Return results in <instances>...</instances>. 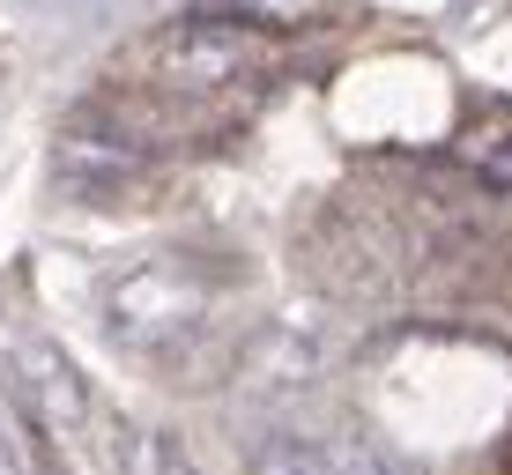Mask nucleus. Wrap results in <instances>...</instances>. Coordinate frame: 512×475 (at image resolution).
<instances>
[{
	"instance_id": "nucleus-4",
	"label": "nucleus",
	"mask_w": 512,
	"mask_h": 475,
	"mask_svg": "<svg viewBox=\"0 0 512 475\" xmlns=\"http://www.w3.org/2000/svg\"><path fill=\"white\" fill-rule=\"evenodd\" d=\"M320 357H327V342H320V327H297V320H275L268 334L253 342V357H245V372H253V386H305L312 372H320Z\"/></svg>"
},
{
	"instance_id": "nucleus-9",
	"label": "nucleus",
	"mask_w": 512,
	"mask_h": 475,
	"mask_svg": "<svg viewBox=\"0 0 512 475\" xmlns=\"http://www.w3.org/2000/svg\"><path fill=\"white\" fill-rule=\"evenodd\" d=\"M498 171H505V179H512V142H505V149H498Z\"/></svg>"
},
{
	"instance_id": "nucleus-3",
	"label": "nucleus",
	"mask_w": 512,
	"mask_h": 475,
	"mask_svg": "<svg viewBox=\"0 0 512 475\" xmlns=\"http://www.w3.org/2000/svg\"><path fill=\"white\" fill-rule=\"evenodd\" d=\"M156 52H164V67L179 82H193V90H223V82H238L245 67H253V30H238V23H179Z\"/></svg>"
},
{
	"instance_id": "nucleus-7",
	"label": "nucleus",
	"mask_w": 512,
	"mask_h": 475,
	"mask_svg": "<svg viewBox=\"0 0 512 475\" xmlns=\"http://www.w3.org/2000/svg\"><path fill=\"white\" fill-rule=\"evenodd\" d=\"M334 453H342V475H401L372 438H349V446H334Z\"/></svg>"
},
{
	"instance_id": "nucleus-2",
	"label": "nucleus",
	"mask_w": 512,
	"mask_h": 475,
	"mask_svg": "<svg viewBox=\"0 0 512 475\" xmlns=\"http://www.w3.org/2000/svg\"><path fill=\"white\" fill-rule=\"evenodd\" d=\"M15 372H23V394L38 401V416H45L52 438H67V446H82V438H90L97 401H90L82 372L60 357V349H52V342H23V349H15Z\"/></svg>"
},
{
	"instance_id": "nucleus-5",
	"label": "nucleus",
	"mask_w": 512,
	"mask_h": 475,
	"mask_svg": "<svg viewBox=\"0 0 512 475\" xmlns=\"http://www.w3.org/2000/svg\"><path fill=\"white\" fill-rule=\"evenodd\" d=\"M112 438H119L112 446V475H193L179 431H164V424H119Z\"/></svg>"
},
{
	"instance_id": "nucleus-1",
	"label": "nucleus",
	"mask_w": 512,
	"mask_h": 475,
	"mask_svg": "<svg viewBox=\"0 0 512 475\" xmlns=\"http://www.w3.org/2000/svg\"><path fill=\"white\" fill-rule=\"evenodd\" d=\"M97 312H104V334H112L119 349L156 357V349L186 342V334L208 320V283H201L193 260L149 253V260H134V268H119L112 283H104Z\"/></svg>"
},
{
	"instance_id": "nucleus-6",
	"label": "nucleus",
	"mask_w": 512,
	"mask_h": 475,
	"mask_svg": "<svg viewBox=\"0 0 512 475\" xmlns=\"http://www.w3.org/2000/svg\"><path fill=\"white\" fill-rule=\"evenodd\" d=\"M245 475H342V453L305 431H268L245 461Z\"/></svg>"
},
{
	"instance_id": "nucleus-8",
	"label": "nucleus",
	"mask_w": 512,
	"mask_h": 475,
	"mask_svg": "<svg viewBox=\"0 0 512 475\" xmlns=\"http://www.w3.org/2000/svg\"><path fill=\"white\" fill-rule=\"evenodd\" d=\"M0 475H38V468H30V446L15 438V416L8 409H0Z\"/></svg>"
}]
</instances>
